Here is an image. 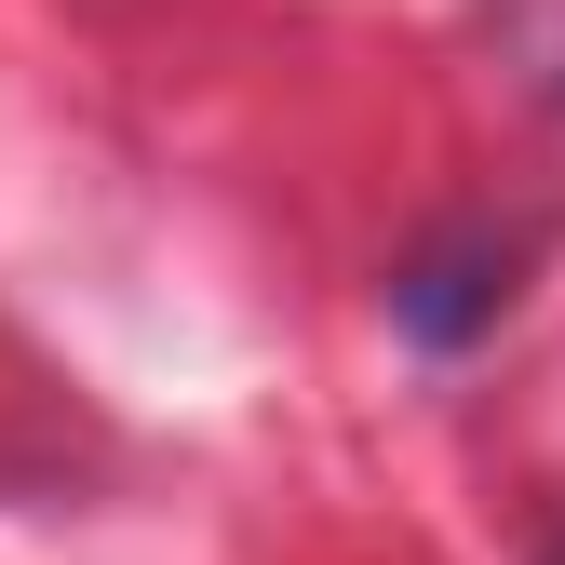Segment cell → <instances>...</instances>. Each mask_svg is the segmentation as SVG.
I'll return each instance as SVG.
<instances>
[{"label": "cell", "instance_id": "obj_1", "mask_svg": "<svg viewBox=\"0 0 565 565\" xmlns=\"http://www.w3.org/2000/svg\"><path fill=\"white\" fill-rule=\"evenodd\" d=\"M499 297H512V243H499V256L471 243V256H431V269H417L391 310H404V337H431V350H445V337H471Z\"/></svg>", "mask_w": 565, "mask_h": 565}]
</instances>
